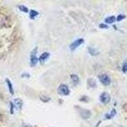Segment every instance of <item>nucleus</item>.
Masks as SVG:
<instances>
[{
	"mask_svg": "<svg viewBox=\"0 0 127 127\" xmlns=\"http://www.w3.org/2000/svg\"><path fill=\"white\" fill-rule=\"evenodd\" d=\"M76 107L77 111L78 112V113L80 115V116L83 119H88L91 116L92 113L88 109H84V108H82V107H79V106H76Z\"/></svg>",
	"mask_w": 127,
	"mask_h": 127,
	"instance_id": "nucleus-1",
	"label": "nucleus"
},
{
	"mask_svg": "<svg viewBox=\"0 0 127 127\" xmlns=\"http://www.w3.org/2000/svg\"><path fill=\"white\" fill-rule=\"evenodd\" d=\"M99 99H100L101 103H102L104 104H107L111 101V96L107 92H104L100 95Z\"/></svg>",
	"mask_w": 127,
	"mask_h": 127,
	"instance_id": "nucleus-2",
	"label": "nucleus"
},
{
	"mask_svg": "<svg viewBox=\"0 0 127 127\" xmlns=\"http://www.w3.org/2000/svg\"><path fill=\"white\" fill-rule=\"evenodd\" d=\"M58 93L61 95H68L70 93L68 86L65 84H61L58 88Z\"/></svg>",
	"mask_w": 127,
	"mask_h": 127,
	"instance_id": "nucleus-3",
	"label": "nucleus"
},
{
	"mask_svg": "<svg viewBox=\"0 0 127 127\" xmlns=\"http://www.w3.org/2000/svg\"><path fill=\"white\" fill-rule=\"evenodd\" d=\"M101 83L104 85H109L111 83V79L106 74H102L99 76Z\"/></svg>",
	"mask_w": 127,
	"mask_h": 127,
	"instance_id": "nucleus-4",
	"label": "nucleus"
},
{
	"mask_svg": "<svg viewBox=\"0 0 127 127\" xmlns=\"http://www.w3.org/2000/svg\"><path fill=\"white\" fill-rule=\"evenodd\" d=\"M83 43H84V39H83L82 38L78 39L76 40H75L74 41H73V42L70 44V46H69L70 49H71L72 51L75 50L78 47H79L80 46L81 44H83Z\"/></svg>",
	"mask_w": 127,
	"mask_h": 127,
	"instance_id": "nucleus-5",
	"label": "nucleus"
},
{
	"mask_svg": "<svg viewBox=\"0 0 127 127\" xmlns=\"http://www.w3.org/2000/svg\"><path fill=\"white\" fill-rule=\"evenodd\" d=\"M37 51H38V49L36 48L34 49V50L31 52V54L30 57V61L31 64L32 66H35V65L38 63V59L36 57Z\"/></svg>",
	"mask_w": 127,
	"mask_h": 127,
	"instance_id": "nucleus-6",
	"label": "nucleus"
},
{
	"mask_svg": "<svg viewBox=\"0 0 127 127\" xmlns=\"http://www.w3.org/2000/svg\"><path fill=\"white\" fill-rule=\"evenodd\" d=\"M49 56H50V53H49L48 52H45L43 53L41 55L39 58V62H40L41 63L44 62V61L48 58Z\"/></svg>",
	"mask_w": 127,
	"mask_h": 127,
	"instance_id": "nucleus-7",
	"label": "nucleus"
},
{
	"mask_svg": "<svg viewBox=\"0 0 127 127\" xmlns=\"http://www.w3.org/2000/svg\"><path fill=\"white\" fill-rule=\"evenodd\" d=\"M6 83L8 85V90H9V92H10V93H11V95H13V93H14V90H13V85L12 82L10 81V79H6Z\"/></svg>",
	"mask_w": 127,
	"mask_h": 127,
	"instance_id": "nucleus-8",
	"label": "nucleus"
},
{
	"mask_svg": "<svg viewBox=\"0 0 127 127\" xmlns=\"http://www.w3.org/2000/svg\"><path fill=\"white\" fill-rule=\"evenodd\" d=\"M87 83L89 85V87H90L91 88H93L97 87V82L93 78H89L87 80Z\"/></svg>",
	"mask_w": 127,
	"mask_h": 127,
	"instance_id": "nucleus-9",
	"label": "nucleus"
},
{
	"mask_svg": "<svg viewBox=\"0 0 127 127\" xmlns=\"http://www.w3.org/2000/svg\"><path fill=\"white\" fill-rule=\"evenodd\" d=\"M15 107L18 109H21L23 105V102H22V100L20 99H16L15 100Z\"/></svg>",
	"mask_w": 127,
	"mask_h": 127,
	"instance_id": "nucleus-10",
	"label": "nucleus"
},
{
	"mask_svg": "<svg viewBox=\"0 0 127 127\" xmlns=\"http://www.w3.org/2000/svg\"><path fill=\"white\" fill-rule=\"evenodd\" d=\"M71 81L73 82L74 85L78 84L79 81V77L76 74H71Z\"/></svg>",
	"mask_w": 127,
	"mask_h": 127,
	"instance_id": "nucleus-11",
	"label": "nucleus"
},
{
	"mask_svg": "<svg viewBox=\"0 0 127 127\" xmlns=\"http://www.w3.org/2000/svg\"><path fill=\"white\" fill-rule=\"evenodd\" d=\"M116 21V17L114 16L108 17L105 19V22L107 24H113Z\"/></svg>",
	"mask_w": 127,
	"mask_h": 127,
	"instance_id": "nucleus-12",
	"label": "nucleus"
},
{
	"mask_svg": "<svg viewBox=\"0 0 127 127\" xmlns=\"http://www.w3.org/2000/svg\"><path fill=\"white\" fill-rule=\"evenodd\" d=\"M38 15V12L34 10H31L30 13H29V17L31 19H34Z\"/></svg>",
	"mask_w": 127,
	"mask_h": 127,
	"instance_id": "nucleus-13",
	"label": "nucleus"
},
{
	"mask_svg": "<svg viewBox=\"0 0 127 127\" xmlns=\"http://www.w3.org/2000/svg\"><path fill=\"white\" fill-rule=\"evenodd\" d=\"M18 8L20 11H22L24 13H27L28 12V9L27 8L26 6H25L24 5H20L18 6Z\"/></svg>",
	"mask_w": 127,
	"mask_h": 127,
	"instance_id": "nucleus-14",
	"label": "nucleus"
},
{
	"mask_svg": "<svg viewBox=\"0 0 127 127\" xmlns=\"http://www.w3.org/2000/svg\"><path fill=\"white\" fill-rule=\"evenodd\" d=\"M125 15H118L117 17V20L118 21H121V20H123V18H125Z\"/></svg>",
	"mask_w": 127,
	"mask_h": 127,
	"instance_id": "nucleus-15",
	"label": "nucleus"
},
{
	"mask_svg": "<svg viewBox=\"0 0 127 127\" xmlns=\"http://www.w3.org/2000/svg\"><path fill=\"white\" fill-rule=\"evenodd\" d=\"M123 71L124 73H126L127 71V62L125 63V64L123 66Z\"/></svg>",
	"mask_w": 127,
	"mask_h": 127,
	"instance_id": "nucleus-16",
	"label": "nucleus"
},
{
	"mask_svg": "<svg viewBox=\"0 0 127 127\" xmlns=\"http://www.w3.org/2000/svg\"><path fill=\"white\" fill-rule=\"evenodd\" d=\"M99 27H100L101 28H105V29L108 28V26H107V25L104 24H100Z\"/></svg>",
	"mask_w": 127,
	"mask_h": 127,
	"instance_id": "nucleus-17",
	"label": "nucleus"
},
{
	"mask_svg": "<svg viewBox=\"0 0 127 127\" xmlns=\"http://www.w3.org/2000/svg\"><path fill=\"white\" fill-rule=\"evenodd\" d=\"M32 127L31 126H30V125H27V126H26V127Z\"/></svg>",
	"mask_w": 127,
	"mask_h": 127,
	"instance_id": "nucleus-18",
	"label": "nucleus"
}]
</instances>
